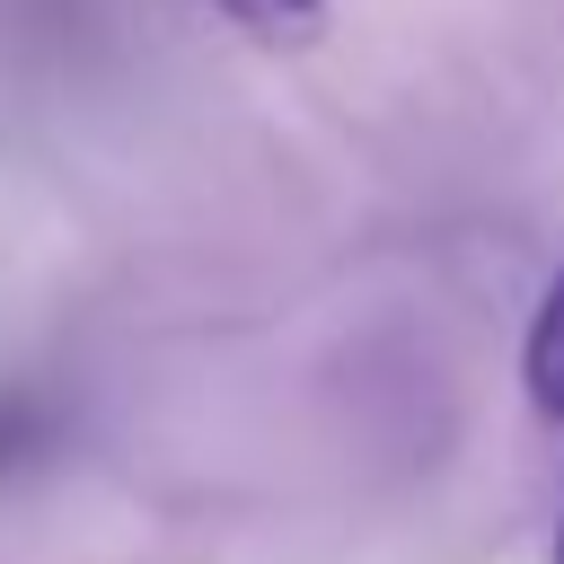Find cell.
I'll list each match as a JSON object with an SVG mask.
<instances>
[{
	"label": "cell",
	"instance_id": "3",
	"mask_svg": "<svg viewBox=\"0 0 564 564\" xmlns=\"http://www.w3.org/2000/svg\"><path fill=\"white\" fill-rule=\"evenodd\" d=\"M18 441H26V423H9V414H0V467L18 458Z\"/></svg>",
	"mask_w": 564,
	"mask_h": 564
},
{
	"label": "cell",
	"instance_id": "1",
	"mask_svg": "<svg viewBox=\"0 0 564 564\" xmlns=\"http://www.w3.org/2000/svg\"><path fill=\"white\" fill-rule=\"evenodd\" d=\"M529 397L564 423V273L546 282V300H538V326H529Z\"/></svg>",
	"mask_w": 564,
	"mask_h": 564
},
{
	"label": "cell",
	"instance_id": "4",
	"mask_svg": "<svg viewBox=\"0 0 564 564\" xmlns=\"http://www.w3.org/2000/svg\"><path fill=\"white\" fill-rule=\"evenodd\" d=\"M555 564H564V529H555Z\"/></svg>",
	"mask_w": 564,
	"mask_h": 564
},
{
	"label": "cell",
	"instance_id": "2",
	"mask_svg": "<svg viewBox=\"0 0 564 564\" xmlns=\"http://www.w3.org/2000/svg\"><path fill=\"white\" fill-rule=\"evenodd\" d=\"M220 18H238L247 35H264V44H308L317 26H326V0H212Z\"/></svg>",
	"mask_w": 564,
	"mask_h": 564
}]
</instances>
